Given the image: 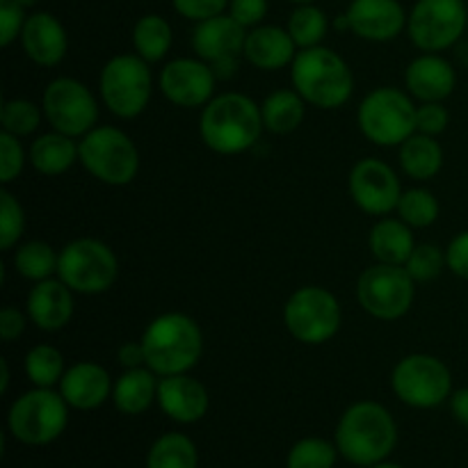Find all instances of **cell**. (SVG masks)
<instances>
[{"label": "cell", "instance_id": "1", "mask_svg": "<svg viewBox=\"0 0 468 468\" xmlns=\"http://www.w3.org/2000/svg\"><path fill=\"white\" fill-rule=\"evenodd\" d=\"M263 131L261 105L240 91L213 96V101L201 110V142L219 155H238L254 149Z\"/></svg>", "mask_w": 468, "mask_h": 468}, {"label": "cell", "instance_id": "2", "mask_svg": "<svg viewBox=\"0 0 468 468\" xmlns=\"http://www.w3.org/2000/svg\"><path fill=\"white\" fill-rule=\"evenodd\" d=\"M140 341L146 368L158 378L190 373L204 356V332L195 318L181 311H167L151 320Z\"/></svg>", "mask_w": 468, "mask_h": 468}, {"label": "cell", "instance_id": "3", "mask_svg": "<svg viewBox=\"0 0 468 468\" xmlns=\"http://www.w3.org/2000/svg\"><path fill=\"white\" fill-rule=\"evenodd\" d=\"M398 443V425L391 411L373 400H361L343 411L336 425V448L356 466H375L387 460Z\"/></svg>", "mask_w": 468, "mask_h": 468}, {"label": "cell", "instance_id": "4", "mask_svg": "<svg viewBox=\"0 0 468 468\" xmlns=\"http://www.w3.org/2000/svg\"><path fill=\"white\" fill-rule=\"evenodd\" d=\"M292 90L318 110H338L352 99L355 76L336 50L327 46L297 50L291 64Z\"/></svg>", "mask_w": 468, "mask_h": 468}, {"label": "cell", "instance_id": "5", "mask_svg": "<svg viewBox=\"0 0 468 468\" xmlns=\"http://www.w3.org/2000/svg\"><path fill=\"white\" fill-rule=\"evenodd\" d=\"M78 163L110 187H123L140 174V151L117 126H96L78 142Z\"/></svg>", "mask_w": 468, "mask_h": 468}, {"label": "cell", "instance_id": "6", "mask_svg": "<svg viewBox=\"0 0 468 468\" xmlns=\"http://www.w3.org/2000/svg\"><path fill=\"white\" fill-rule=\"evenodd\" d=\"M416 108L410 91L378 87L368 91L356 108V126L375 146H400L416 133Z\"/></svg>", "mask_w": 468, "mask_h": 468}, {"label": "cell", "instance_id": "7", "mask_svg": "<svg viewBox=\"0 0 468 468\" xmlns=\"http://www.w3.org/2000/svg\"><path fill=\"white\" fill-rule=\"evenodd\" d=\"M101 101L119 119H135L149 105L154 76L137 53H122L103 64L99 76Z\"/></svg>", "mask_w": 468, "mask_h": 468}, {"label": "cell", "instance_id": "8", "mask_svg": "<svg viewBox=\"0 0 468 468\" xmlns=\"http://www.w3.org/2000/svg\"><path fill=\"white\" fill-rule=\"evenodd\" d=\"M58 277L76 295H103L119 277L112 247L96 238H76L59 250Z\"/></svg>", "mask_w": 468, "mask_h": 468}, {"label": "cell", "instance_id": "9", "mask_svg": "<svg viewBox=\"0 0 468 468\" xmlns=\"http://www.w3.org/2000/svg\"><path fill=\"white\" fill-rule=\"evenodd\" d=\"M69 405L55 388H30L12 402L7 428L26 446H48L67 430Z\"/></svg>", "mask_w": 468, "mask_h": 468}, {"label": "cell", "instance_id": "10", "mask_svg": "<svg viewBox=\"0 0 468 468\" xmlns=\"http://www.w3.org/2000/svg\"><path fill=\"white\" fill-rule=\"evenodd\" d=\"M283 324L295 341L304 346H323L341 329V302L323 286H302L283 304Z\"/></svg>", "mask_w": 468, "mask_h": 468}, {"label": "cell", "instance_id": "11", "mask_svg": "<svg viewBox=\"0 0 468 468\" xmlns=\"http://www.w3.org/2000/svg\"><path fill=\"white\" fill-rule=\"evenodd\" d=\"M391 388L398 400L414 410H434L451 400L452 373L439 356L414 352L393 366Z\"/></svg>", "mask_w": 468, "mask_h": 468}, {"label": "cell", "instance_id": "12", "mask_svg": "<svg viewBox=\"0 0 468 468\" xmlns=\"http://www.w3.org/2000/svg\"><path fill=\"white\" fill-rule=\"evenodd\" d=\"M416 300V282L405 265L375 263L356 279V302L375 320L405 318Z\"/></svg>", "mask_w": 468, "mask_h": 468}, {"label": "cell", "instance_id": "13", "mask_svg": "<svg viewBox=\"0 0 468 468\" xmlns=\"http://www.w3.org/2000/svg\"><path fill=\"white\" fill-rule=\"evenodd\" d=\"M468 30L464 0H419L407 18V35L423 53H441L460 44Z\"/></svg>", "mask_w": 468, "mask_h": 468}, {"label": "cell", "instance_id": "14", "mask_svg": "<svg viewBox=\"0 0 468 468\" xmlns=\"http://www.w3.org/2000/svg\"><path fill=\"white\" fill-rule=\"evenodd\" d=\"M41 110L53 131L76 140L87 135L99 122V103L91 90L85 82L69 76H59L46 85L41 94Z\"/></svg>", "mask_w": 468, "mask_h": 468}, {"label": "cell", "instance_id": "15", "mask_svg": "<svg viewBox=\"0 0 468 468\" xmlns=\"http://www.w3.org/2000/svg\"><path fill=\"white\" fill-rule=\"evenodd\" d=\"M347 190L356 208L373 218H387L398 208L402 197L400 178L391 165L379 158H364L352 167Z\"/></svg>", "mask_w": 468, "mask_h": 468}, {"label": "cell", "instance_id": "16", "mask_svg": "<svg viewBox=\"0 0 468 468\" xmlns=\"http://www.w3.org/2000/svg\"><path fill=\"white\" fill-rule=\"evenodd\" d=\"M218 76L201 58H178L163 67L158 87L165 99L176 108H204L213 101Z\"/></svg>", "mask_w": 468, "mask_h": 468}, {"label": "cell", "instance_id": "17", "mask_svg": "<svg viewBox=\"0 0 468 468\" xmlns=\"http://www.w3.org/2000/svg\"><path fill=\"white\" fill-rule=\"evenodd\" d=\"M346 14L352 35L375 44L400 37L410 18L400 0H352Z\"/></svg>", "mask_w": 468, "mask_h": 468}, {"label": "cell", "instance_id": "18", "mask_svg": "<svg viewBox=\"0 0 468 468\" xmlns=\"http://www.w3.org/2000/svg\"><path fill=\"white\" fill-rule=\"evenodd\" d=\"M76 292L59 277H50L46 282L35 283L27 292L26 314L37 329L46 334L62 332L73 318L76 311Z\"/></svg>", "mask_w": 468, "mask_h": 468}, {"label": "cell", "instance_id": "19", "mask_svg": "<svg viewBox=\"0 0 468 468\" xmlns=\"http://www.w3.org/2000/svg\"><path fill=\"white\" fill-rule=\"evenodd\" d=\"M405 87L419 103H443L457 87V71L441 53H420L405 69Z\"/></svg>", "mask_w": 468, "mask_h": 468}, {"label": "cell", "instance_id": "20", "mask_svg": "<svg viewBox=\"0 0 468 468\" xmlns=\"http://www.w3.org/2000/svg\"><path fill=\"white\" fill-rule=\"evenodd\" d=\"M245 39L247 27H242L231 14H219L197 23L192 32V50L208 64L219 59H238L245 50Z\"/></svg>", "mask_w": 468, "mask_h": 468}, {"label": "cell", "instance_id": "21", "mask_svg": "<svg viewBox=\"0 0 468 468\" xmlns=\"http://www.w3.org/2000/svg\"><path fill=\"white\" fill-rule=\"evenodd\" d=\"M158 405L165 416L183 425L197 423L210 407L208 391L190 373L169 375L158 382Z\"/></svg>", "mask_w": 468, "mask_h": 468}, {"label": "cell", "instance_id": "22", "mask_svg": "<svg viewBox=\"0 0 468 468\" xmlns=\"http://www.w3.org/2000/svg\"><path fill=\"white\" fill-rule=\"evenodd\" d=\"M112 387L114 382L103 366L96 361H78L71 368H67L58 391L73 410L91 411L112 398Z\"/></svg>", "mask_w": 468, "mask_h": 468}, {"label": "cell", "instance_id": "23", "mask_svg": "<svg viewBox=\"0 0 468 468\" xmlns=\"http://www.w3.org/2000/svg\"><path fill=\"white\" fill-rule=\"evenodd\" d=\"M21 46L27 59L39 67H58L69 50V35L59 18L48 12H35L27 16L21 32Z\"/></svg>", "mask_w": 468, "mask_h": 468}, {"label": "cell", "instance_id": "24", "mask_svg": "<svg viewBox=\"0 0 468 468\" xmlns=\"http://www.w3.org/2000/svg\"><path fill=\"white\" fill-rule=\"evenodd\" d=\"M297 50L300 48L286 27L261 23V26L247 30L242 58L261 71H279V69L291 67Z\"/></svg>", "mask_w": 468, "mask_h": 468}, {"label": "cell", "instance_id": "25", "mask_svg": "<svg viewBox=\"0 0 468 468\" xmlns=\"http://www.w3.org/2000/svg\"><path fill=\"white\" fill-rule=\"evenodd\" d=\"M160 378L151 368H128L114 379L112 402L117 411L126 416H140L158 402Z\"/></svg>", "mask_w": 468, "mask_h": 468}, {"label": "cell", "instance_id": "26", "mask_svg": "<svg viewBox=\"0 0 468 468\" xmlns=\"http://www.w3.org/2000/svg\"><path fill=\"white\" fill-rule=\"evenodd\" d=\"M27 163L41 176H62L78 163L76 137H69L58 131L35 137L27 149Z\"/></svg>", "mask_w": 468, "mask_h": 468}, {"label": "cell", "instance_id": "27", "mask_svg": "<svg viewBox=\"0 0 468 468\" xmlns=\"http://www.w3.org/2000/svg\"><path fill=\"white\" fill-rule=\"evenodd\" d=\"M370 254L378 263L405 265L414 251V229L400 218H379L368 233Z\"/></svg>", "mask_w": 468, "mask_h": 468}, {"label": "cell", "instance_id": "28", "mask_svg": "<svg viewBox=\"0 0 468 468\" xmlns=\"http://www.w3.org/2000/svg\"><path fill=\"white\" fill-rule=\"evenodd\" d=\"M398 160L400 167L411 181H430L437 176L443 167V149L437 137L414 133L398 146Z\"/></svg>", "mask_w": 468, "mask_h": 468}, {"label": "cell", "instance_id": "29", "mask_svg": "<svg viewBox=\"0 0 468 468\" xmlns=\"http://www.w3.org/2000/svg\"><path fill=\"white\" fill-rule=\"evenodd\" d=\"M306 101L295 90H277L261 103V117L268 133L288 135L302 126L306 117Z\"/></svg>", "mask_w": 468, "mask_h": 468}, {"label": "cell", "instance_id": "30", "mask_svg": "<svg viewBox=\"0 0 468 468\" xmlns=\"http://www.w3.org/2000/svg\"><path fill=\"white\" fill-rule=\"evenodd\" d=\"M172 26L160 14H146L133 27V48L149 64L163 62L172 50Z\"/></svg>", "mask_w": 468, "mask_h": 468}, {"label": "cell", "instance_id": "31", "mask_svg": "<svg viewBox=\"0 0 468 468\" xmlns=\"http://www.w3.org/2000/svg\"><path fill=\"white\" fill-rule=\"evenodd\" d=\"M58 261L59 251H55L48 242L44 240H27L14 250L12 263L14 270L23 279L32 283L46 282L50 277H58Z\"/></svg>", "mask_w": 468, "mask_h": 468}, {"label": "cell", "instance_id": "32", "mask_svg": "<svg viewBox=\"0 0 468 468\" xmlns=\"http://www.w3.org/2000/svg\"><path fill=\"white\" fill-rule=\"evenodd\" d=\"M199 452L190 437L181 432H167L155 439L146 457V468H197Z\"/></svg>", "mask_w": 468, "mask_h": 468}, {"label": "cell", "instance_id": "33", "mask_svg": "<svg viewBox=\"0 0 468 468\" xmlns=\"http://www.w3.org/2000/svg\"><path fill=\"white\" fill-rule=\"evenodd\" d=\"M23 368H26V378L30 379L32 387L39 388L59 387L64 373H67L62 352L53 346L30 347L23 359Z\"/></svg>", "mask_w": 468, "mask_h": 468}, {"label": "cell", "instance_id": "34", "mask_svg": "<svg viewBox=\"0 0 468 468\" xmlns=\"http://www.w3.org/2000/svg\"><path fill=\"white\" fill-rule=\"evenodd\" d=\"M286 30L291 32L297 48H314V46H323V39L329 30V21L323 9L315 7L314 3L297 5L288 16Z\"/></svg>", "mask_w": 468, "mask_h": 468}, {"label": "cell", "instance_id": "35", "mask_svg": "<svg viewBox=\"0 0 468 468\" xmlns=\"http://www.w3.org/2000/svg\"><path fill=\"white\" fill-rule=\"evenodd\" d=\"M439 199L428 187H410L402 190L400 201H398V218L411 229H428L439 219Z\"/></svg>", "mask_w": 468, "mask_h": 468}, {"label": "cell", "instance_id": "36", "mask_svg": "<svg viewBox=\"0 0 468 468\" xmlns=\"http://www.w3.org/2000/svg\"><path fill=\"white\" fill-rule=\"evenodd\" d=\"M44 110L30 99H5L0 105V123L9 135L27 137L41 126Z\"/></svg>", "mask_w": 468, "mask_h": 468}, {"label": "cell", "instance_id": "37", "mask_svg": "<svg viewBox=\"0 0 468 468\" xmlns=\"http://www.w3.org/2000/svg\"><path fill=\"white\" fill-rule=\"evenodd\" d=\"M336 455V443H329L327 439L320 437H306L291 448L286 468H334Z\"/></svg>", "mask_w": 468, "mask_h": 468}, {"label": "cell", "instance_id": "38", "mask_svg": "<svg viewBox=\"0 0 468 468\" xmlns=\"http://www.w3.org/2000/svg\"><path fill=\"white\" fill-rule=\"evenodd\" d=\"M23 231H26V210L21 201L7 190V186H3L0 190V250H16Z\"/></svg>", "mask_w": 468, "mask_h": 468}, {"label": "cell", "instance_id": "39", "mask_svg": "<svg viewBox=\"0 0 468 468\" xmlns=\"http://www.w3.org/2000/svg\"><path fill=\"white\" fill-rule=\"evenodd\" d=\"M405 268L416 283L434 282L437 277H441L443 270H448L446 250L432 245V242H420L407 259Z\"/></svg>", "mask_w": 468, "mask_h": 468}, {"label": "cell", "instance_id": "40", "mask_svg": "<svg viewBox=\"0 0 468 468\" xmlns=\"http://www.w3.org/2000/svg\"><path fill=\"white\" fill-rule=\"evenodd\" d=\"M27 163V154L21 146V137L0 133V183L9 186L21 176Z\"/></svg>", "mask_w": 468, "mask_h": 468}, {"label": "cell", "instance_id": "41", "mask_svg": "<svg viewBox=\"0 0 468 468\" xmlns=\"http://www.w3.org/2000/svg\"><path fill=\"white\" fill-rule=\"evenodd\" d=\"M26 21V7H21L16 0H0V46L3 48L21 39Z\"/></svg>", "mask_w": 468, "mask_h": 468}, {"label": "cell", "instance_id": "42", "mask_svg": "<svg viewBox=\"0 0 468 468\" xmlns=\"http://www.w3.org/2000/svg\"><path fill=\"white\" fill-rule=\"evenodd\" d=\"M451 123V112L443 103H420L416 108V133L439 137Z\"/></svg>", "mask_w": 468, "mask_h": 468}, {"label": "cell", "instance_id": "43", "mask_svg": "<svg viewBox=\"0 0 468 468\" xmlns=\"http://www.w3.org/2000/svg\"><path fill=\"white\" fill-rule=\"evenodd\" d=\"M229 3H231V0H172L174 9H176L183 18L195 23L219 16V14H224V9H229Z\"/></svg>", "mask_w": 468, "mask_h": 468}, {"label": "cell", "instance_id": "44", "mask_svg": "<svg viewBox=\"0 0 468 468\" xmlns=\"http://www.w3.org/2000/svg\"><path fill=\"white\" fill-rule=\"evenodd\" d=\"M229 14L240 23L242 27L261 26L263 18L268 16V0H231L229 3Z\"/></svg>", "mask_w": 468, "mask_h": 468}, {"label": "cell", "instance_id": "45", "mask_svg": "<svg viewBox=\"0 0 468 468\" xmlns=\"http://www.w3.org/2000/svg\"><path fill=\"white\" fill-rule=\"evenodd\" d=\"M446 263L455 277L468 282V229L457 233L446 247Z\"/></svg>", "mask_w": 468, "mask_h": 468}, {"label": "cell", "instance_id": "46", "mask_svg": "<svg viewBox=\"0 0 468 468\" xmlns=\"http://www.w3.org/2000/svg\"><path fill=\"white\" fill-rule=\"evenodd\" d=\"M27 320H30L27 314L18 311L16 306H5L0 311V338L5 343H14L16 338H21L27 327Z\"/></svg>", "mask_w": 468, "mask_h": 468}, {"label": "cell", "instance_id": "47", "mask_svg": "<svg viewBox=\"0 0 468 468\" xmlns=\"http://www.w3.org/2000/svg\"><path fill=\"white\" fill-rule=\"evenodd\" d=\"M117 361L122 364L123 370L142 368V366H146V355H144V346H142V341L123 343L117 352Z\"/></svg>", "mask_w": 468, "mask_h": 468}, {"label": "cell", "instance_id": "48", "mask_svg": "<svg viewBox=\"0 0 468 468\" xmlns=\"http://www.w3.org/2000/svg\"><path fill=\"white\" fill-rule=\"evenodd\" d=\"M451 411L464 428H468V387L457 388L451 396Z\"/></svg>", "mask_w": 468, "mask_h": 468}, {"label": "cell", "instance_id": "49", "mask_svg": "<svg viewBox=\"0 0 468 468\" xmlns=\"http://www.w3.org/2000/svg\"><path fill=\"white\" fill-rule=\"evenodd\" d=\"M9 388V364L7 359H0V393H7Z\"/></svg>", "mask_w": 468, "mask_h": 468}, {"label": "cell", "instance_id": "50", "mask_svg": "<svg viewBox=\"0 0 468 468\" xmlns=\"http://www.w3.org/2000/svg\"><path fill=\"white\" fill-rule=\"evenodd\" d=\"M334 30L336 32H347L350 30V21H347V14H341V16L334 21Z\"/></svg>", "mask_w": 468, "mask_h": 468}, {"label": "cell", "instance_id": "51", "mask_svg": "<svg viewBox=\"0 0 468 468\" xmlns=\"http://www.w3.org/2000/svg\"><path fill=\"white\" fill-rule=\"evenodd\" d=\"M16 3L21 5V7H26V9H27V7H35V5H37V3H41V0H16Z\"/></svg>", "mask_w": 468, "mask_h": 468}, {"label": "cell", "instance_id": "52", "mask_svg": "<svg viewBox=\"0 0 468 468\" xmlns=\"http://www.w3.org/2000/svg\"><path fill=\"white\" fill-rule=\"evenodd\" d=\"M368 468H402V466H398V464H388V462H379V464L368 466Z\"/></svg>", "mask_w": 468, "mask_h": 468}, {"label": "cell", "instance_id": "53", "mask_svg": "<svg viewBox=\"0 0 468 468\" xmlns=\"http://www.w3.org/2000/svg\"><path fill=\"white\" fill-rule=\"evenodd\" d=\"M291 3H295V5H309V3H315V0H291Z\"/></svg>", "mask_w": 468, "mask_h": 468}, {"label": "cell", "instance_id": "54", "mask_svg": "<svg viewBox=\"0 0 468 468\" xmlns=\"http://www.w3.org/2000/svg\"><path fill=\"white\" fill-rule=\"evenodd\" d=\"M350 3H352V0H350Z\"/></svg>", "mask_w": 468, "mask_h": 468}]
</instances>
